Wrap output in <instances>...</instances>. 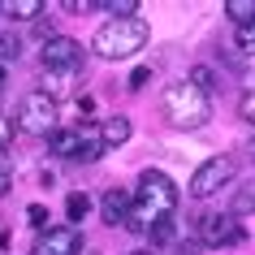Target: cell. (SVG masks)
Returning a JSON list of instances; mask_svg holds the SVG:
<instances>
[{"mask_svg": "<svg viewBox=\"0 0 255 255\" xmlns=\"http://www.w3.org/2000/svg\"><path fill=\"white\" fill-rule=\"evenodd\" d=\"M229 177H234V156H212V160H203L199 169L190 173V195H195V199H212Z\"/></svg>", "mask_w": 255, "mask_h": 255, "instance_id": "5b68a950", "label": "cell"}, {"mask_svg": "<svg viewBox=\"0 0 255 255\" xmlns=\"http://www.w3.org/2000/svg\"><path fill=\"white\" fill-rule=\"evenodd\" d=\"M17 52H22V43H17L13 35H0V65H4V61H13Z\"/></svg>", "mask_w": 255, "mask_h": 255, "instance_id": "44dd1931", "label": "cell"}, {"mask_svg": "<svg viewBox=\"0 0 255 255\" xmlns=\"http://www.w3.org/2000/svg\"><path fill=\"white\" fill-rule=\"evenodd\" d=\"M0 195H9V173L0 169Z\"/></svg>", "mask_w": 255, "mask_h": 255, "instance_id": "4316f807", "label": "cell"}, {"mask_svg": "<svg viewBox=\"0 0 255 255\" xmlns=\"http://www.w3.org/2000/svg\"><path fill=\"white\" fill-rule=\"evenodd\" d=\"M225 17L234 26H255V0H225Z\"/></svg>", "mask_w": 255, "mask_h": 255, "instance_id": "5bb4252c", "label": "cell"}, {"mask_svg": "<svg viewBox=\"0 0 255 255\" xmlns=\"http://www.w3.org/2000/svg\"><path fill=\"white\" fill-rule=\"evenodd\" d=\"M234 48H238L242 56H255V26H242L238 35H234Z\"/></svg>", "mask_w": 255, "mask_h": 255, "instance_id": "ffe728a7", "label": "cell"}, {"mask_svg": "<svg viewBox=\"0 0 255 255\" xmlns=\"http://www.w3.org/2000/svg\"><path fill=\"white\" fill-rule=\"evenodd\" d=\"M151 78V69H134V74H130V87H134V91H138V87H143V82H147Z\"/></svg>", "mask_w": 255, "mask_h": 255, "instance_id": "d4e9b609", "label": "cell"}, {"mask_svg": "<svg viewBox=\"0 0 255 255\" xmlns=\"http://www.w3.org/2000/svg\"><path fill=\"white\" fill-rule=\"evenodd\" d=\"M134 203L151 221H160V216H169L177 208V182L169 173H160V169H147V173L138 177V186H134Z\"/></svg>", "mask_w": 255, "mask_h": 255, "instance_id": "3957f363", "label": "cell"}, {"mask_svg": "<svg viewBox=\"0 0 255 255\" xmlns=\"http://www.w3.org/2000/svg\"><path fill=\"white\" fill-rule=\"evenodd\" d=\"M130 255H156V251H130Z\"/></svg>", "mask_w": 255, "mask_h": 255, "instance_id": "f1b7e54d", "label": "cell"}, {"mask_svg": "<svg viewBox=\"0 0 255 255\" xmlns=\"http://www.w3.org/2000/svg\"><path fill=\"white\" fill-rule=\"evenodd\" d=\"M39 61H43V69H82V43L69 39V35H52L43 43Z\"/></svg>", "mask_w": 255, "mask_h": 255, "instance_id": "ba28073f", "label": "cell"}, {"mask_svg": "<svg viewBox=\"0 0 255 255\" xmlns=\"http://www.w3.org/2000/svg\"><path fill=\"white\" fill-rule=\"evenodd\" d=\"M26 221L35 229H48V208H43V203H30V208H26Z\"/></svg>", "mask_w": 255, "mask_h": 255, "instance_id": "7402d4cb", "label": "cell"}, {"mask_svg": "<svg viewBox=\"0 0 255 255\" xmlns=\"http://www.w3.org/2000/svg\"><path fill=\"white\" fill-rule=\"evenodd\" d=\"M0 91H4V65H0Z\"/></svg>", "mask_w": 255, "mask_h": 255, "instance_id": "83f0119b", "label": "cell"}, {"mask_svg": "<svg viewBox=\"0 0 255 255\" xmlns=\"http://www.w3.org/2000/svg\"><path fill=\"white\" fill-rule=\"evenodd\" d=\"M104 138H100V126H87V130H78V156H74V160H100V156H104Z\"/></svg>", "mask_w": 255, "mask_h": 255, "instance_id": "7c38bea8", "label": "cell"}, {"mask_svg": "<svg viewBox=\"0 0 255 255\" xmlns=\"http://www.w3.org/2000/svg\"><path fill=\"white\" fill-rule=\"evenodd\" d=\"M78 74L82 69H43V87L39 91L48 95V100H65V95L78 91Z\"/></svg>", "mask_w": 255, "mask_h": 255, "instance_id": "9c48e42d", "label": "cell"}, {"mask_svg": "<svg viewBox=\"0 0 255 255\" xmlns=\"http://www.w3.org/2000/svg\"><path fill=\"white\" fill-rule=\"evenodd\" d=\"M100 138H104V147H121L130 138V121L126 117H104L100 121Z\"/></svg>", "mask_w": 255, "mask_h": 255, "instance_id": "4fadbf2b", "label": "cell"}, {"mask_svg": "<svg viewBox=\"0 0 255 255\" xmlns=\"http://www.w3.org/2000/svg\"><path fill=\"white\" fill-rule=\"evenodd\" d=\"M164 117L173 130H199L212 117V100L190 82H169L164 87Z\"/></svg>", "mask_w": 255, "mask_h": 255, "instance_id": "7a4b0ae2", "label": "cell"}, {"mask_svg": "<svg viewBox=\"0 0 255 255\" xmlns=\"http://www.w3.org/2000/svg\"><path fill=\"white\" fill-rule=\"evenodd\" d=\"M238 113H242L247 121H255V91H247V95L238 100Z\"/></svg>", "mask_w": 255, "mask_h": 255, "instance_id": "cb8c5ba5", "label": "cell"}, {"mask_svg": "<svg viewBox=\"0 0 255 255\" xmlns=\"http://www.w3.org/2000/svg\"><path fill=\"white\" fill-rule=\"evenodd\" d=\"M17 130L39 134V138H52V134H56V100H48L43 91L22 95V108H17Z\"/></svg>", "mask_w": 255, "mask_h": 255, "instance_id": "277c9868", "label": "cell"}, {"mask_svg": "<svg viewBox=\"0 0 255 255\" xmlns=\"http://www.w3.org/2000/svg\"><path fill=\"white\" fill-rule=\"evenodd\" d=\"M87 212H91V195H87V190H74V195L65 199V216H69V225H78Z\"/></svg>", "mask_w": 255, "mask_h": 255, "instance_id": "2e32d148", "label": "cell"}, {"mask_svg": "<svg viewBox=\"0 0 255 255\" xmlns=\"http://www.w3.org/2000/svg\"><path fill=\"white\" fill-rule=\"evenodd\" d=\"M78 108H82V117H91V113H95V100H91V95H82Z\"/></svg>", "mask_w": 255, "mask_h": 255, "instance_id": "484cf974", "label": "cell"}, {"mask_svg": "<svg viewBox=\"0 0 255 255\" xmlns=\"http://www.w3.org/2000/svg\"><path fill=\"white\" fill-rule=\"evenodd\" d=\"M48 147H52L56 156H78V130H56V134L48 138Z\"/></svg>", "mask_w": 255, "mask_h": 255, "instance_id": "9a60e30c", "label": "cell"}, {"mask_svg": "<svg viewBox=\"0 0 255 255\" xmlns=\"http://www.w3.org/2000/svg\"><path fill=\"white\" fill-rule=\"evenodd\" d=\"M147 39H151L147 22H138V17H108L104 26L91 35V52L100 61H126V56L143 52Z\"/></svg>", "mask_w": 255, "mask_h": 255, "instance_id": "6da1fadb", "label": "cell"}, {"mask_svg": "<svg viewBox=\"0 0 255 255\" xmlns=\"http://www.w3.org/2000/svg\"><path fill=\"white\" fill-rule=\"evenodd\" d=\"M91 9H108L113 17H134L138 0H100V4H91Z\"/></svg>", "mask_w": 255, "mask_h": 255, "instance_id": "d6986e66", "label": "cell"}, {"mask_svg": "<svg viewBox=\"0 0 255 255\" xmlns=\"http://www.w3.org/2000/svg\"><path fill=\"white\" fill-rule=\"evenodd\" d=\"M130 208H134V199H130L126 190H104V195H100V216H104L108 225H126Z\"/></svg>", "mask_w": 255, "mask_h": 255, "instance_id": "30bf717a", "label": "cell"}, {"mask_svg": "<svg viewBox=\"0 0 255 255\" xmlns=\"http://www.w3.org/2000/svg\"><path fill=\"white\" fill-rule=\"evenodd\" d=\"M199 238L208 247H234V242H242V225L234 212H208L199 216Z\"/></svg>", "mask_w": 255, "mask_h": 255, "instance_id": "8992f818", "label": "cell"}, {"mask_svg": "<svg viewBox=\"0 0 255 255\" xmlns=\"http://www.w3.org/2000/svg\"><path fill=\"white\" fill-rule=\"evenodd\" d=\"M13 130H17V121L13 117H4V113H0V151L9 147V143H13Z\"/></svg>", "mask_w": 255, "mask_h": 255, "instance_id": "603a6c76", "label": "cell"}, {"mask_svg": "<svg viewBox=\"0 0 255 255\" xmlns=\"http://www.w3.org/2000/svg\"><path fill=\"white\" fill-rule=\"evenodd\" d=\"M78 251H82L78 225H48L35 238V255H78Z\"/></svg>", "mask_w": 255, "mask_h": 255, "instance_id": "52a82bcc", "label": "cell"}, {"mask_svg": "<svg viewBox=\"0 0 255 255\" xmlns=\"http://www.w3.org/2000/svg\"><path fill=\"white\" fill-rule=\"evenodd\" d=\"M190 87H199V91L203 95H208V91H212V87H216V74H212V65H195V69H190Z\"/></svg>", "mask_w": 255, "mask_h": 255, "instance_id": "ac0fdd59", "label": "cell"}, {"mask_svg": "<svg viewBox=\"0 0 255 255\" xmlns=\"http://www.w3.org/2000/svg\"><path fill=\"white\" fill-rule=\"evenodd\" d=\"M48 9L43 0H0V13L13 22H39V13Z\"/></svg>", "mask_w": 255, "mask_h": 255, "instance_id": "8fae6325", "label": "cell"}, {"mask_svg": "<svg viewBox=\"0 0 255 255\" xmlns=\"http://www.w3.org/2000/svg\"><path fill=\"white\" fill-rule=\"evenodd\" d=\"M173 234H177V225H173V216H160L156 225L147 229V238H151V247H169L173 242Z\"/></svg>", "mask_w": 255, "mask_h": 255, "instance_id": "e0dca14e", "label": "cell"}]
</instances>
